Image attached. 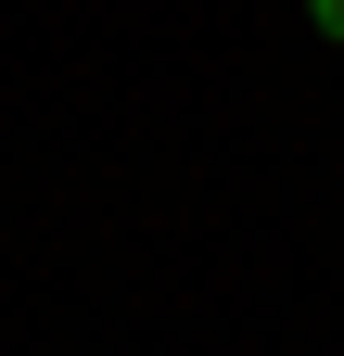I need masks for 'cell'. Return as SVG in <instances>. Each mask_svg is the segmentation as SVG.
<instances>
[{"instance_id":"6da1fadb","label":"cell","mask_w":344,"mask_h":356,"mask_svg":"<svg viewBox=\"0 0 344 356\" xmlns=\"http://www.w3.org/2000/svg\"><path fill=\"white\" fill-rule=\"evenodd\" d=\"M306 26H319V38H331V51H344V0H306Z\"/></svg>"}]
</instances>
